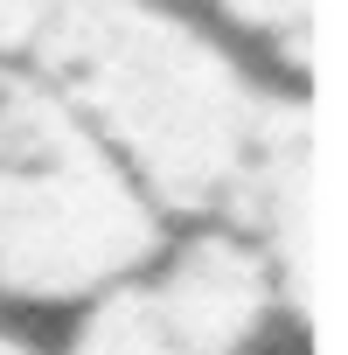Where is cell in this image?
<instances>
[{
  "instance_id": "obj_7",
  "label": "cell",
  "mask_w": 348,
  "mask_h": 355,
  "mask_svg": "<svg viewBox=\"0 0 348 355\" xmlns=\"http://www.w3.org/2000/svg\"><path fill=\"white\" fill-rule=\"evenodd\" d=\"M56 334H42V320H15L0 313V355H49Z\"/></svg>"
},
{
  "instance_id": "obj_8",
  "label": "cell",
  "mask_w": 348,
  "mask_h": 355,
  "mask_svg": "<svg viewBox=\"0 0 348 355\" xmlns=\"http://www.w3.org/2000/svg\"><path fill=\"white\" fill-rule=\"evenodd\" d=\"M8 70H15V63H0V77H8Z\"/></svg>"
},
{
  "instance_id": "obj_1",
  "label": "cell",
  "mask_w": 348,
  "mask_h": 355,
  "mask_svg": "<svg viewBox=\"0 0 348 355\" xmlns=\"http://www.w3.org/2000/svg\"><path fill=\"white\" fill-rule=\"evenodd\" d=\"M167 230L244 216L265 160L313 125L306 84L265 77L230 35L167 0H56L21 49Z\"/></svg>"
},
{
  "instance_id": "obj_2",
  "label": "cell",
  "mask_w": 348,
  "mask_h": 355,
  "mask_svg": "<svg viewBox=\"0 0 348 355\" xmlns=\"http://www.w3.org/2000/svg\"><path fill=\"white\" fill-rule=\"evenodd\" d=\"M167 223L21 63L0 77V313L70 320L146 279Z\"/></svg>"
},
{
  "instance_id": "obj_5",
  "label": "cell",
  "mask_w": 348,
  "mask_h": 355,
  "mask_svg": "<svg viewBox=\"0 0 348 355\" xmlns=\"http://www.w3.org/2000/svg\"><path fill=\"white\" fill-rule=\"evenodd\" d=\"M49 355H174V341L160 334V320H153V306L132 279V286L77 306L63 320V334L49 341Z\"/></svg>"
},
{
  "instance_id": "obj_3",
  "label": "cell",
  "mask_w": 348,
  "mask_h": 355,
  "mask_svg": "<svg viewBox=\"0 0 348 355\" xmlns=\"http://www.w3.org/2000/svg\"><path fill=\"white\" fill-rule=\"evenodd\" d=\"M139 293H146L160 334L174 341V355H272V341L286 327H299L279 272L230 223L167 230Z\"/></svg>"
},
{
  "instance_id": "obj_6",
  "label": "cell",
  "mask_w": 348,
  "mask_h": 355,
  "mask_svg": "<svg viewBox=\"0 0 348 355\" xmlns=\"http://www.w3.org/2000/svg\"><path fill=\"white\" fill-rule=\"evenodd\" d=\"M56 15V0H0V63H21L35 28Z\"/></svg>"
},
{
  "instance_id": "obj_4",
  "label": "cell",
  "mask_w": 348,
  "mask_h": 355,
  "mask_svg": "<svg viewBox=\"0 0 348 355\" xmlns=\"http://www.w3.org/2000/svg\"><path fill=\"white\" fill-rule=\"evenodd\" d=\"M195 21H209L216 35H230L237 49H265V63H279V84L306 77L313 56V0H167Z\"/></svg>"
}]
</instances>
